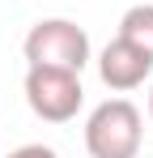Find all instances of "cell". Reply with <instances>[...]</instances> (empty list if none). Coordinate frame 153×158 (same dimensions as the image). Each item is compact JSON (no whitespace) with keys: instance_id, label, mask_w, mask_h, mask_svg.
<instances>
[{"instance_id":"6da1fadb","label":"cell","mask_w":153,"mask_h":158,"mask_svg":"<svg viewBox=\"0 0 153 158\" xmlns=\"http://www.w3.org/2000/svg\"><path fill=\"white\" fill-rule=\"evenodd\" d=\"M145 141V115L132 98H106L85 120L89 158H136Z\"/></svg>"},{"instance_id":"8992f818","label":"cell","mask_w":153,"mask_h":158,"mask_svg":"<svg viewBox=\"0 0 153 158\" xmlns=\"http://www.w3.org/2000/svg\"><path fill=\"white\" fill-rule=\"evenodd\" d=\"M9 158H60L51 145H43V141H30V145H17Z\"/></svg>"},{"instance_id":"277c9868","label":"cell","mask_w":153,"mask_h":158,"mask_svg":"<svg viewBox=\"0 0 153 158\" xmlns=\"http://www.w3.org/2000/svg\"><path fill=\"white\" fill-rule=\"evenodd\" d=\"M98 77H102L106 90L128 94V90H140V85L153 77V60L140 52V47H132L128 39L115 34V39L98 52Z\"/></svg>"},{"instance_id":"52a82bcc","label":"cell","mask_w":153,"mask_h":158,"mask_svg":"<svg viewBox=\"0 0 153 158\" xmlns=\"http://www.w3.org/2000/svg\"><path fill=\"white\" fill-rule=\"evenodd\" d=\"M149 120H153V90H149Z\"/></svg>"},{"instance_id":"5b68a950","label":"cell","mask_w":153,"mask_h":158,"mask_svg":"<svg viewBox=\"0 0 153 158\" xmlns=\"http://www.w3.org/2000/svg\"><path fill=\"white\" fill-rule=\"evenodd\" d=\"M119 39H128L132 47L153 60V4H132L124 17H119Z\"/></svg>"},{"instance_id":"7a4b0ae2","label":"cell","mask_w":153,"mask_h":158,"mask_svg":"<svg viewBox=\"0 0 153 158\" xmlns=\"http://www.w3.org/2000/svg\"><path fill=\"white\" fill-rule=\"evenodd\" d=\"M22 52H26V64L73 69V73H81L94 60L89 34H85V26H76L73 17H43V22H34L30 34H26V43H22Z\"/></svg>"},{"instance_id":"3957f363","label":"cell","mask_w":153,"mask_h":158,"mask_svg":"<svg viewBox=\"0 0 153 158\" xmlns=\"http://www.w3.org/2000/svg\"><path fill=\"white\" fill-rule=\"evenodd\" d=\"M26 103L38 120L47 124H68L76 120V111L85 103V85H81V73L73 69H47V64H26Z\"/></svg>"}]
</instances>
